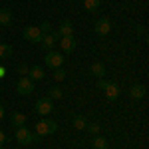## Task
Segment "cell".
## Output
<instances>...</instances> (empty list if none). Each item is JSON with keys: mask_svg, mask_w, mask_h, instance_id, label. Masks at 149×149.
<instances>
[{"mask_svg": "<svg viewBox=\"0 0 149 149\" xmlns=\"http://www.w3.org/2000/svg\"><path fill=\"white\" fill-rule=\"evenodd\" d=\"M103 93H105V97H107L109 102H115V100L119 97V86L113 84V81H107V86L103 88Z\"/></svg>", "mask_w": 149, "mask_h": 149, "instance_id": "10", "label": "cell"}, {"mask_svg": "<svg viewBox=\"0 0 149 149\" xmlns=\"http://www.w3.org/2000/svg\"><path fill=\"white\" fill-rule=\"evenodd\" d=\"M93 30H95V34L97 36H107L111 32V22H109V18H100L97 22L93 24Z\"/></svg>", "mask_w": 149, "mask_h": 149, "instance_id": "6", "label": "cell"}, {"mask_svg": "<svg viewBox=\"0 0 149 149\" xmlns=\"http://www.w3.org/2000/svg\"><path fill=\"white\" fill-rule=\"evenodd\" d=\"M0 149H4V147H0Z\"/></svg>", "mask_w": 149, "mask_h": 149, "instance_id": "30", "label": "cell"}, {"mask_svg": "<svg viewBox=\"0 0 149 149\" xmlns=\"http://www.w3.org/2000/svg\"><path fill=\"white\" fill-rule=\"evenodd\" d=\"M109 147V143H107V139L102 137V135H93V149H107Z\"/></svg>", "mask_w": 149, "mask_h": 149, "instance_id": "18", "label": "cell"}, {"mask_svg": "<svg viewBox=\"0 0 149 149\" xmlns=\"http://www.w3.org/2000/svg\"><path fill=\"white\" fill-rule=\"evenodd\" d=\"M129 95H131L133 100H141V97H145V86H141V84H133V86L129 88Z\"/></svg>", "mask_w": 149, "mask_h": 149, "instance_id": "13", "label": "cell"}, {"mask_svg": "<svg viewBox=\"0 0 149 149\" xmlns=\"http://www.w3.org/2000/svg\"><path fill=\"white\" fill-rule=\"evenodd\" d=\"M18 70H20V74H22V76H24V74L28 76V70H30V68H28V66H20Z\"/></svg>", "mask_w": 149, "mask_h": 149, "instance_id": "27", "label": "cell"}, {"mask_svg": "<svg viewBox=\"0 0 149 149\" xmlns=\"http://www.w3.org/2000/svg\"><path fill=\"white\" fill-rule=\"evenodd\" d=\"M16 92L20 93V95H30V93L34 92V81L30 80L28 76H22L18 84H16Z\"/></svg>", "mask_w": 149, "mask_h": 149, "instance_id": "3", "label": "cell"}, {"mask_svg": "<svg viewBox=\"0 0 149 149\" xmlns=\"http://www.w3.org/2000/svg\"><path fill=\"white\" fill-rule=\"evenodd\" d=\"M12 22V12L8 8H0V26H8Z\"/></svg>", "mask_w": 149, "mask_h": 149, "instance_id": "16", "label": "cell"}, {"mask_svg": "<svg viewBox=\"0 0 149 149\" xmlns=\"http://www.w3.org/2000/svg\"><path fill=\"white\" fill-rule=\"evenodd\" d=\"M50 30H52L50 22H44L42 26H40V32H42V34H50Z\"/></svg>", "mask_w": 149, "mask_h": 149, "instance_id": "24", "label": "cell"}, {"mask_svg": "<svg viewBox=\"0 0 149 149\" xmlns=\"http://www.w3.org/2000/svg\"><path fill=\"white\" fill-rule=\"evenodd\" d=\"M44 64H46L48 68H52V70L62 68V64H64V56L58 54V52H54V50H50V52L46 54V58H44Z\"/></svg>", "mask_w": 149, "mask_h": 149, "instance_id": "4", "label": "cell"}, {"mask_svg": "<svg viewBox=\"0 0 149 149\" xmlns=\"http://www.w3.org/2000/svg\"><path fill=\"white\" fill-rule=\"evenodd\" d=\"M66 76H68V74H66V70H64V68H56V70H54V74H52V78H54L56 81H64V80H66Z\"/></svg>", "mask_w": 149, "mask_h": 149, "instance_id": "22", "label": "cell"}, {"mask_svg": "<svg viewBox=\"0 0 149 149\" xmlns=\"http://www.w3.org/2000/svg\"><path fill=\"white\" fill-rule=\"evenodd\" d=\"M10 123L16 127V129H18V127H22V125H26V115L20 113V111H14L12 117H10Z\"/></svg>", "mask_w": 149, "mask_h": 149, "instance_id": "15", "label": "cell"}, {"mask_svg": "<svg viewBox=\"0 0 149 149\" xmlns=\"http://www.w3.org/2000/svg\"><path fill=\"white\" fill-rule=\"evenodd\" d=\"M52 109H54V105H52V100L50 97H42V100H38L36 102V113L38 115H48L52 113Z\"/></svg>", "mask_w": 149, "mask_h": 149, "instance_id": "7", "label": "cell"}, {"mask_svg": "<svg viewBox=\"0 0 149 149\" xmlns=\"http://www.w3.org/2000/svg\"><path fill=\"white\" fill-rule=\"evenodd\" d=\"M22 36L26 40H30V42H34V44H40V40H42V32H40V28L38 26H26L22 30Z\"/></svg>", "mask_w": 149, "mask_h": 149, "instance_id": "5", "label": "cell"}, {"mask_svg": "<svg viewBox=\"0 0 149 149\" xmlns=\"http://www.w3.org/2000/svg\"><path fill=\"white\" fill-rule=\"evenodd\" d=\"M56 42H58V38L54 36V32H50V34H44V36H42V40H40L42 48H44V50H48V52H50L52 48L56 46Z\"/></svg>", "mask_w": 149, "mask_h": 149, "instance_id": "11", "label": "cell"}, {"mask_svg": "<svg viewBox=\"0 0 149 149\" xmlns=\"http://www.w3.org/2000/svg\"><path fill=\"white\" fill-rule=\"evenodd\" d=\"M60 48H62L64 54H72V52L76 50V38H74V36H64V38H60Z\"/></svg>", "mask_w": 149, "mask_h": 149, "instance_id": "9", "label": "cell"}, {"mask_svg": "<svg viewBox=\"0 0 149 149\" xmlns=\"http://www.w3.org/2000/svg\"><path fill=\"white\" fill-rule=\"evenodd\" d=\"M56 129H58V123L54 119H40L36 123V135H40V137L52 135V133H56Z\"/></svg>", "mask_w": 149, "mask_h": 149, "instance_id": "2", "label": "cell"}, {"mask_svg": "<svg viewBox=\"0 0 149 149\" xmlns=\"http://www.w3.org/2000/svg\"><path fill=\"white\" fill-rule=\"evenodd\" d=\"M100 4H102V0H84V8H86V10H90V12L97 10V8H100Z\"/></svg>", "mask_w": 149, "mask_h": 149, "instance_id": "20", "label": "cell"}, {"mask_svg": "<svg viewBox=\"0 0 149 149\" xmlns=\"http://www.w3.org/2000/svg\"><path fill=\"white\" fill-rule=\"evenodd\" d=\"M38 139H42V137H40V135H34L26 125L16 129V141H18L20 145H30V143H34V141H38Z\"/></svg>", "mask_w": 149, "mask_h": 149, "instance_id": "1", "label": "cell"}, {"mask_svg": "<svg viewBox=\"0 0 149 149\" xmlns=\"http://www.w3.org/2000/svg\"><path fill=\"white\" fill-rule=\"evenodd\" d=\"M90 72H92V76H95L97 80H100V78H105V64H102V62H95V64H92Z\"/></svg>", "mask_w": 149, "mask_h": 149, "instance_id": "14", "label": "cell"}, {"mask_svg": "<svg viewBox=\"0 0 149 149\" xmlns=\"http://www.w3.org/2000/svg\"><path fill=\"white\" fill-rule=\"evenodd\" d=\"M28 78L32 81H36V80H44L46 78V74H44V68L42 66H32V68L28 70Z\"/></svg>", "mask_w": 149, "mask_h": 149, "instance_id": "12", "label": "cell"}, {"mask_svg": "<svg viewBox=\"0 0 149 149\" xmlns=\"http://www.w3.org/2000/svg\"><path fill=\"white\" fill-rule=\"evenodd\" d=\"M4 143H6V133H4V131H0V147H2Z\"/></svg>", "mask_w": 149, "mask_h": 149, "instance_id": "26", "label": "cell"}, {"mask_svg": "<svg viewBox=\"0 0 149 149\" xmlns=\"http://www.w3.org/2000/svg\"><path fill=\"white\" fill-rule=\"evenodd\" d=\"M105 86H107V80H103V78H100V80H97V88H100V90H103Z\"/></svg>", "mask_w": 149, "mask_h": 149, "instance_id": "25", "label": "cell"}, {"mask_svg": "<svg viewBox=\"0 0 149 149\" xmlns=\"http://www.w3.org/2000/svg\"><path fill=\"white\" fill-rule=\"evenodd\" d=\"M54 36H56L58 40L64 38V36H74V24L70 22V20H64V22L58 26V30L54 32Z\"/></svg>", "mask_w": 149, "mask_h": 149, "instance_id": "8", "label": "cell"}, {"mask_svg": "<svg viewBox=\"0 0 149 149\" xmlns=\"http://www.w3.org/2000/svg\"><path fill=\"white\" fill-rule=\"evenodd\" d=\"M4 117V107H2V103H0V119Z\"/></svg>", "mask_w": 149, "mask_h": 149, "instance_id": "29", "label": "cell"}, {"mask_svg": "<svg viewBox=\"0 0 149 149\" xmlns=\"http://www.w3.org/2000/svg\"><path fill=\"white\" fill-rule=\"evenodd\" d=\"M62 95H64V90H62L60 86H54V88L48 90V97H50V100H60Z\"/></svg>", "mask_w": 149, "mask_h": 149, "instance_id": "19", "label": "cell"}, {"mask_svg": "<svg viewBox=\"0 0 149 149\" xmlns=\"http://www.w3.org/2000/svg\"><path fill=\"white\" fill-rule=\"evenodd\" d=\"M72 123H74L76 129H86V125H88V121H86V117H84V115H76Z\"/></svg>", "mask_w": 149, "mask_h": 149, "instance_id": "21", "label": "cell"}, {"mask_svg": "<svg viewBox=\"0 0 149 149\" xmlns=\"http://www.w3.org/2000/svg\"><path fill=\"white\" fill-rule=\"evenodd\" d=\"M86 129H88L92 135H100V123H88Z\"/></svg>", "mask_w": 149, "mask_h": 149, "instance_id": "23", "label": "cell"}, {"mask_svg": "<svg viewBox=\"0 0 149 149\" xmlns=\"http://www.w3.org/2000/svg\"><path fill=\"white\" fill-rule=\"evenodd\" d=\"M6 76V68H0V78H4Z\"/></svg>", "mask_w": 149, "mask_h": 149, "instance_id": "28", "label": "cell"}, {"mask_svg": "<svg viewBox=\"0 0 149 149\" xmlns=\"http://www.w3.org/2000/svg\"><path fill=\"white\" fill-rule=\"evenodd\" d=\"M12 54H14V48L10 44H0V60H10Z\"/></svg>", "mask_w": 149, "mask_h": 149, "instance_id": "17", "label": "cell"}]
</instances>
